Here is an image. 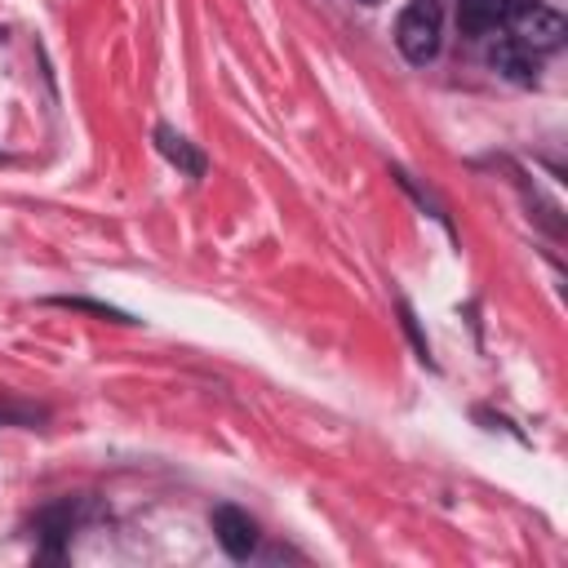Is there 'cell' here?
Masks as SVG:
<instances>
[{
  "label": "cell",
  "mask_w": 568,
  "mask_h": 568,
  "mask_svg": "<svg viewBox=\"0 0 568 568\" xmlns=\"http://www.w3.org/2000/svg\"><path fill=\"white\" fill-rule=\"evenodd\" d=\"M209 524H213V537H217V546L231 555V559H248L253 550H257V524H253V515L248 510H240V506H217L213 515H209Z\"/></svg>",
  "instance_id": "cell-3"
},
{
  "label": "cell",
  "mask_w": 568,
  "mask_h": 568,
  "mask_svg": "<svg viewBox=\"0 0 568 568\" xmlns=\"http://www.w3.org/2000/svg\"><path fill=\"white\" fill-rule=\"evenodd\" d=\"M506 27H510V36H515L524 49H532V53H550V49H559L564 36H568L564 13L550 9V4H541V0H515Z\"/></svg>",
  "instance_id": "cell-2"
},
{
  "label": "cell",
  "mask_w": 568,
  "mask_h": 568,
  "mask_svg": "<svg viewBox=\"0 0 568 568\" xmlns=\"http://www.w3.org/2000/svg\"><path fill=\"white\" fill-rule=\"evenodd\" d=\"M53 306H67V311H89V315H102V320H115V324H129L124 311L106 306V302H89V297H49Z\"/></svg>",
  "instance_id": "cell-8"
},
{
  "label": "cell",
  "mask_w": 568,
  "mask_h": 568,
  "mask_svg": "<svg viewBox=\"0 0 568 568\" xmlns=\"http://www.w3.org/2000/svg\"><path fill=\"white\" fill-rule=\"evenodd\" d=\"M510 4H515V0H457V27H462L466 36L497 31V27H506Z\"/></svg>",
  "instance_id": "cell-6"
},
{
  "label": "cell",
  "mask_w": 568,
  "mask_h": 568,
  "mask_svg": "<svg viewBox=\"0 0 568 568\" xmlns=\"http://www.w3.org/2000/svg\"><path fill=\"white\" fill-rule=\"evenodd\" d=\"M439 27H444V13L435 0H408L399 22H395V44L399 53L413 62V67H426L435 53H439Z\"/></svg>",
  "instance_id": "cell-1"
},
{
  "label": "cell",
  "mask_w": 568,
  "mask_h": 568,
  "mask_svg": "<svg viewBox=\"0 0 568 568\" xmlns=\"http://www.w3.org/2000/svg\"><path fill=\"white\" fill-rule=\"evenodd\" d=\"M75 524H80V506H75L71 497H62V501H53V506H44V510L36 515V532H40L49 559L62 555V546H67V537H71Z\"/></svg>",
  "instance_id": "cell-4"
},
{
  "label": "cell",
  "mask_w": 568,
  "mask_h": 568,
  "mask_svg": "<svg viewBox=\"0 0 568 568\" xmlns=\"http://www.w3.org/2000/svg\"><path fill=\"white\" fill-rule=\"evenodd\" d=\"M49 413L36 408V404H18V399H0V422H13V426H36L44 422Z\"/></svg>",
  "instance_id": "cell-9"
},
{
  "label": "cell",
  "mask_w": 568,
  "mask_h": 568,
  "mask_svg": "<svg viewBox=\"0 0 568 568\" xmlns=\"http://www.w3.org/2000/svg\"><path fill=\"white\" fill-rule=\"evenodd\" d=\"M155 151L178 169V173H186V178H204V155L178 133V129H169V124H155Z\"/></svg>",
  "instance_id": "cell-7"
},
{
  "label": "cell",
  "mask_w": 568,
  "mask_h": 568,
  "mask_svg": "<svg viewBox=\"0 0 568 568\" xmlns=\"http://www.w3.org/2000/svg\"><path fill=\"white\" fill-rule=\"evenodd\" d=\"M488 67H493L497 75L515 80V84H532V80H537V53L524 49L515 36H501V40L488 49Z\"/></svg>",
  "instance_id": "cell-5"
}]
</instances>
